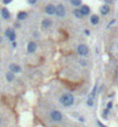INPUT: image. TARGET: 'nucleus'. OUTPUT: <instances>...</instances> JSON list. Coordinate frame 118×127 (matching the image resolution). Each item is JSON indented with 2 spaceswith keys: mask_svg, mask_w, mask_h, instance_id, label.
<instances>
[{
  "mask_svg": "<svg viewBox=\"0 0 118 127\" xmlns=\"http://www.w3.org/2000/svg\"><path fill=\"white\" fill-rule=\"evenodd\" d=\"M59 101H60V103L64 106L68 107V106H72L74 104V97L71 95V94H67V92H66V94H63V95L60 96Z\"/></svg>",
  "mask_w": 118,
  "mask_h": 127,
  "instance_id": "1",
  "label": "nucleus"
},
{
  "mask_svg": "<svg viewBox=\"0 0 118 127\" xmlns=\"http://www.w3.org/2000/svg\"><path fill=\"white\" fill-rule=\"evenodd\" d=\"M50 119L54 122H60L63 120V113L60 111H58V110H53L50 113Z\"/></svg>",
  "mask_w": 118,
  "mask_h": 127,
  "instance_id": "2",
  "label": "nucleus"
},
{
  "mask_svg": "<svg viewBox=\"0 0 118 127\" xmlns=\"http://www.w3.org/2000/svg\"><path fill=\"white\" fill-rule=\"evenodd\" d=\"M88 52H89V49H88L87 45H85V44H80V45L78 46V53L80 54L81 57H86L87 54H88Z\"/></svg>",
  "mask_w": 118,
  "mask_h": 127,
  "instance_id": "3",
  "label": "nucleus"
},
{
  "mask_svg": "<svg viewBox=\"0 0 118 127\" xmlns=\"http://www.w3.org/2000/svg\"><path fill=\"white\" fill-rule=\"evenodd\" d=\"M56 14L59 16V17H63L65 15V7L63 5H59L56 7Z\"/></svg>",
  "mask_w": 118,
  "mask_h": 127,
  "instance_id": "4",
  "label": "nucleus"
},
{
  "mask_svg": "<svg viewBox=\"0 0 118 127\" xmlns=\"http://www.w3.org/2000/svg\"><path fill=\"white\" fill-rule=\"evenodd\" d=\"M6 36L9 38L12 42L15 41V31H14L13 29H7V30H6Z\"/></svg>",
  "mask_w": 118,
  "mask_h": 127,
  "instance_id": "5",
  "label": "nucleus"
},
{
  "mask_svg": "<svg viewBox=\"0 0 118 127\" xmlns=\"http://www.w3.org/2000/svg\"><path fill=\"white\" fill-rule=\"evenodd\" d=\"M36 49H37V45H36V43L35 42H30L27 46V50H28V52L29 53H34L35 51H36Z\"/></svg>",
  "mask_w": 118,
  "mask_h": 127,
  "instance_id": "6",
  "label": "nucleus"
},
{
  "mask_svg": "<svg viewBox=\"0 0 118 127\" xmlns=\"http://www.w3.org/2000/svg\"><path fill=\"white\" fill-rule=\"evenodd\" d=\"M9 69H11L12 73H20L21 72V67L16 64H11L9 65Z\"/></svg>",
  "mask_w": 118,
  "mask_h": 127,
  "instance_id": "7",
  "label": "nucleus"
},
{
  "mask_svg": "<svg viewBox=\"0 0 118 127\" xmlns=\"http://www.w3.org/2000/svg\"><path fill=\"white\" fill-rule=\"evenodd\" d=\"M45 13H46V14H50V15L56 14V7H54L53 5H48L45 7Z\"/></svg>",
  "mask_w": 118,
  "mask_h": 127,
  "instance_id": "8",
  "label": "nucleus"
},
{
  "mask_svg": "<svg viewBox=\"0 0 118 127\" xmlns=\"http://www.w3.org/2000/svg\"><path fill=\"white\" fill-rule=\"evenodd\" d=\"M1 15H2V17H4L5 20H8V19L11 17V14H9V12L7 11V8H2V11H1Z\"/></svg>",
  "mask_w": 118,
  "mask_h": 127,
  "instance_id": "9",
  "label": "nucleus"
},
{
  "mask_svg": "<svg viewBox=\"0 0 118 127\" xmlns=\"http://www.w3.org/2000/svg\"><path fill=\"white\" fill-rule=\"evenodd\" d=\"M80 11L82 12V14H83V15H88V14H89V12H90V9H89V7H88V6H81Z\"/></svg>",
  "mask_w": 118,
  "mask_h": 127,
  "instance_id": "10",
  "label": "nucleus"
},
{
  "mask_svg": "<svg viewBox=\"0 0 118 127\" xmlns=\"http://www.w3.org/2000/svg\"><path fill=\"white\" fill-rule=\"evenodd\" d=\"M42 26H43V28H50L51 27V20L44 19L43 21H42Z\"/></svg>",
  "mask_w": 118,
  "mask_h": 127,
  "instance_id": "11",
  "label": "nucleus"
},
{
  "mask_svg": "<svg viewBox=\"0 0 118 127\" xmlns=\"http://www.w3.org/2000/svg\"><path fill=\"white\" fill-rule=\"evenodd\" d=\"M6 80H7L8 82H12V81L14 80V73H12V72H8V73L6 74Z\"/></svg>",
  "mask_w": 118,
  "mask_h": 127,
  "instance_id": "12",
  "label": "nucleus"
},
{
  "mask_svg": "<svg viewBox=\"0 0 118 127\" xmlns=\"http://www.w3.org/2000/svg\"><path fill=\"white\" fill-rule=\"evenodd\" d=\"M90 22L93 23V24H97V23L100 22V17H98L97 15H93L90 17Z\"/></svg>",
  "mask_w": 118,
  "mask_h": 127,
  "instance_id": "13",
  "label": "nucleus"
},
{
  "mask_svg": "<svg viewBox=\"0 0 118 127\" xmlns=\"http://www.w3.org/2000/svg\"><path fill=\"white\" fill-rule=\"evenodd\" d=\"M101 13H102L103 15L108 14V13H109V6H107V5L102 6V7H101Z\"/></svg>",
  "mask_w": 118,
  "mask_h": 127,
  "instance_id": "14",
  "label": "nucleus"
},
{
  "mask_svg": "<svg viewBox=\"0 0 118 127\" xmlns=\"http://www.w3.org/2000/svg\"><path fill=\"white\" fill-rule=\"evenodd\" d=\"M27 17V13L26 12H20L19 14H17V19L19 20H24Z\"/></svg>",
  "mask_w": 118,
  "mask_h": 127,
  "instance_id": "15",
  "label": "nucleus"
},
{
  "mask_svg": "<svg viewBox=\"0 0 118 127\" xmlns=\"http://www.w3.org/2000/svg\"><path fill=\"white\" fill-rule=\"evenodd\" d=\"M74 15H75V17L81 19V17L83 16V14H82V12H81L80 9H75V11H74Z\"/></svg>",
  "mask_w": 118,
  "mask_h": 127,
  "instance_id": "16",
  "label": "nucleus"
},
{
  "mask_svg": "<svg viewBox=\"0 0 118 127\" xmlns=\"http://www.w3.org/2000/svg\"><path fill=\"white\" fill-rule=\"evenodd\" d=\"M71 2L74 6H80L81 5V0H71Z\"/></svg>",
  "mask_w": 118,
  "mask_h": 127,
  "instance_id": "17",
  "label": "nucleus"
},
{
  "mask_svg": "<svg viewBox=\"0 0 118 127\" xmlns=\"http://www.w3.org/2000/svg\"><path fill=\"white\" fill-rule=\"evenodd\" d=\"M111 107H112V102L110 101V102H109V103L107 104V109H108V110H111Z\"/></svg>",
  "mask_w": 118,
  "mask_h": 127,
  "instance_id": "18",
  "label": "nucleus"
},
{
  "mask_svg": "<svg viewBox=\"0 0 118 127\" xmlns=\"http://www.w3.org/2000/svg\"><path fill=\"white\" fill-rule=\"evenodd\" d=\"M36 1H37V0H28V2H29V4H36Z\"/></svg>",
  "mask_w": 118,
  "mask_h": 127,
  "instance_id": "19",
  "label": "nucleus"
},
{
  "mask_svg": "<svg viewBox=\"0 0 118 127\" xmlns=\"http://www.w3.org/2000/svg\"><path fill=\"white\" fill-rule=\"evenodd\" d=\"M9 2H12V0H4V4H6V5L9 4Z\"/></svg>",
  "mask_w": 118,
  "mask_h": 127,
  "instance_id": "20",
  "label": "nucleus"
},
{
  "mask_svg": "<svg viewBox=\"0 0 118 127\" xmlns=\"http://www.w3.org/2000/svg\"><path fill=\"white\" fill-rule=\"evenodd\" d=\"M97 124H98V126H101V127H105L104 125H103L102 122H100V121H97Z\"/></svg>",
  "mask_w": 118,
  "mask_h": 127,
  "instance_id": "21",
  "label": "nucleus"
},
{
  "mask_svg": "<svg viewBox=\"0 0 118 127\" xmlns=\"http://www.w3.org/2000/svg\"><path fill=\"white\" fill-rule=\"evenodd\" d=\"M0 124H1V119H0Z\"/></svg>",
  "mask_w": 118,
  "mask_h": 127,
  "instance_id": "22",
  "label": "nucleus"
}]
</instances>
